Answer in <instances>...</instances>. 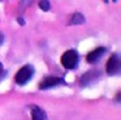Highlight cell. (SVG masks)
Returning a JSON list of instances; mask_svg holds the SVG:
<instances>
[{
  "label": "cell",
  "mask_w": 121,
  "mask_h": 120,
  "mask_svg": "<svg viewBox=\"0 0 121 120\" xmlns=\"http://www.w3.org/2000/svg\"><path fill=\"white\" fill-rule=\"evenodd\" d=\"M39 7L42 10L47 12V11H48L50 9V3H49L48 0H40V2L38 4Z\"/></svg>",
  "instance_id": "cell-9"
},
{
  "label": "cell",
  "mask_w": 121,
  "mask_h": 120,
  "mask_svg": "<svg viewBox=\"0 0 121 120\" xmlns=\"http://www.w3.org/2000/svg\"><path fill=\"white\" fill-rule=\"evenodd\" d=\"M4 36L2 32H0V47L4 44Z\"/></svg>",
  "instance_id": "cell-12"
},
{
  "label": "cell",
  "mask_w": 121,
  "mask_h": 120,
  "mask_svg": "<svg viewBox=\"0 0 121 120\" xmlns=\"http://www.w3.org/2000/svg\"><path fill=\"white\" fill-rule=\"evenodd\" d=\"M100 71L97 69H91L85 74H83L81 78V85L83 86H86L89 85H91L93 82L99 78L100 76Z\"/></svg>",
  "instance_id": "cell-5"
},
{
  "label": "cell",
  "mask_w": 121,
  "mask_h": 120,
  "mask_svg": "<svg viewBox=\"0 0 121 120\" xmlns=\"http://www.w3.org/2000/svg\"><path fill=\"white\" fill-rule=\"evenodd\" d=\"M121 64H120V57L119 54H113L107 63L106 71L108 75H116L120 73Z\"/></svg>",
  "instance_id": "cell-3"
},
{
  "label": "cell",
  "mask_w": 121,
  "mask_h": 120,
  "mask_svg": "<svg viewBox=\"0 0 121 120\" xmlns=\"http://www.w3.org/2000/svg\"><path fill=\"white\" fill-rule=\"evenodd\" d=\"M79 61H80L79 54L74 49L66 51L61 58V64L67 69H73L76 68Z\"/></svg>",
  "instance_id": "cell-1"
},
{
  "label": "cell",
  "mask_w": 121,
  "mask_h": 120,
  "mask_svg": "<svg viewBox=\"0 0 121 120\" xmlns=\"http://www.w3.org/2000/svg\"><path fill=\"white\" fill-rule=\"evenodd\" d=\"M31 118L32 120H45L46 113L39 107H34L31 110Z\"/></svg>",
  "instance_id": "cell-7"
},
{
  "label": "cell",
  "mask_w": 121,
  "mask_h": 120,
  "mask_svg": "<svg viewBox=\"0 0 121 120\" xmlns=\"http://www.w3.org/2000/svg\"><path fill=\"white\" fill-rule=\"evenodd\" d=\"M4 67H3V64L0 63V80L4 78Z\"/></svg>",
  "instance_id": "cell-11"
},
{
  "label": "cell",
  "mask_w": 121,
  "mask_h": 120,
  "mask_svg": "<svg viewBox=\"0 0 121 120\" xmlns=\"http://www.w3.org/2000/svg\"><path fill=\"white\" fill-rule=\"evenodd\" d=\"M85 23V16L81 13H75L71 17V24L73 25H81Z\"/></svg>",
  "instance_id": "cell-8"
},
{
  "label": "cell",
  "mask_w": 121,
  "mask_h": 120,
  "mask_svg": "<svg viewBox=\"0 0 121 120\" xmlns=\"http://www.w3.org/2000/svg\"><path fill=\"white\" fill-rule=\"evenodd\" d=\"M32 2H33V0H21V2H20V9H22L24 10L26 7H28L29 5H30Z\"/></svg>",
  "instance_id": "cell-10"
},
{
  "label": "cell",
  "mask_w": 121,
  "mask_h": 120,
  "mask_svg": "<svg viewBox=\"0 0 121 120\" xmlns=\"http://www.w3.org/2000/svg\"><path fill=\"white\" fill-rule=\"evenodd\" d=\"M105 52H106V48L103 47L96 48L95 50L91 51V52H89L87 54L86 61L91 64H97V62L101 60V58L105 54Z\"/></svg>",
  "instance_id": "cell-6"
},
{
  "label": "cell",
  "mask_w": 121,
  "mask_h": 120,
  "mask_svg": "<svg viewBox=\"0 0 121 120\" xmlns=\"http://www.w3.org/2000/svg\"><path fill=\"white\" fill-rule=\"evenodd\" d=\"M34 72L35 69L32 65H25L16 73L15 82L20 86H24L31 80Z\"/></svg>",
  "instance_id": "cell-2"
},
{
  "label": "cell",
  "mask_w": 121,
  "mask_h": 120,
  "mask_svg": "<svg viewBox=\"0 0 121 120\" xmlns=\"http://www.w3.org/2000/svg\"><path fill=\"white\" fill-rule=\"evenodd\" d=\"M65 81L64 80L59 77H53V76H49L47 77L39 85V88L41 90H46V89L52 88L57 86H59L61 84H64Z\"/></svg>",
  "instance_id": "cell-4"
}]
</instances>
